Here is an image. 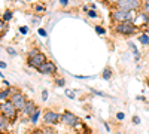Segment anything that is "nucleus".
Segmentation results:
<instances>
[{"mask_svg": "<svg viewBox=\"0 0 149 134\" xmlns=\"http://www.w3.org/2000/svg\"><path fill=\"white\" fill-rule=\"evenodd\" d=\"M116 5H118V9L127 10V12H131L133 9L139 8V2H137V0H119Z\"/></svg>", "mask_w": 149, "mask_h": 134, "instance_id": "2", "label": "nucleus"}, {"mask_svg": "<svg viewBox=\"0 0 149 134\" xmlns=\"http://www.w3.org/2000/svg\"><path fill=\"white\" fill-rule=\"evenodd\" d=\"M110 76H112L110 69H104V72H103V78H104V79H110Z\"/></svg>", "mask_w": 149, "mask_h": 134, "instance_id": "14", "label": "nucleus"}, {"mask_svg": "<svg viewBox=\"0 0 149 134\" xmlns=\"http://www.w3.org/2000/svg\"><path fill=\"white\" fill-rule=\"evenodd\" d=\"M61 121L66 124V125H70V127H74L78 125V118L74 116L72 112H64L63 116H61Z\"/></svg>", "mask_w": 149, "mask_h": 134, "instance_id": "7", "label": "nucleus"}, {"mask_svg": "<svg viewBox=\"0 0 149 134\" xmlns=\"http://www.w3.org/2000/svg\"><path fill=\"white\" fill-rule=\"evenodd\" d=\"M30 66H33V67H36V69H39V67H42L45 63H46V57L42 54V52H39V54H36L34 57H30Z\"/></svg>", "mask_w": 149, "mask_h": 134, "instance_id": "5", "label": "nucleus"}, {"mask_svg": "<svg viewBox=\"0 0 149 134\" xmlns=\"http://www.w3.org/2000/svg\"><path fill=\"white\" fill-rule=\"evenodd\" d=\"M26 115H33V113H36L37 110H36V106H34V103L33 101H27V104H26V107H24V110H22Z\"/></svg>", "mask_w": 149, "mask_h": 134, "instance_id": "10", "label": "nucleus"}, {"mask_svg": "<svg viewBox=\"0 0 149 134\" xmlns=\"http://www.w3.org/2000/svg\"><path fill=\"white\" fill-rule=\"evenodd\" d=\"M10 18H12V14H10V10H6V12H5V15H3V19H5V21H9Z\"/></svg>", "mask_w": 149, "mask_h": 134, "instance_id": "15", "label": "nucleus"}, {"mask_svg": "<svg viewBox=\"0 0 149 134\" xmlns=\"http://www.w3.org/2000/svg\"><path fill=\"white\" fill-rule=\"evenodd\" d=\"M139 40H140V43L148 45V43H149V34H142L140 37H139Z\"/></svg>", "mask_w": 149, "mask_h": 134, "instance_id": "12", "label": "nucleus"}, {"mask_svg": "<svg viewBox=\"0 0 149 134\" xmlns=\"http://www.w3.org/2000/svg\"><path fill=\"white\" fill-rule=\"evenodd\" d=\"M15 112H17V109L10 101H6V103L3 101L2 103V115H5L6 118H14Z\"/></svg>", "mask_w": 149, "mask_h": 134, "instance_id": "4", "label": "nucleus"}, {"mask_svg": "<svg viewBox=\"0 0 149 134\" xmlns=\"http://www.w3.org/2000/svg\"><path fill=\"white\" fill-rule=\"evenodd\" d=\"M116 31L121 34H131L134 31V26L133 22H121L116 26Z\"/></svg>", "mask_w": 149, "mask_h": 134, "instance_id": "6", "label": "nucleus"}, {"mask_svg": "<svg viewBox=\"0 0 149 134\" xmlns=\"http://www.w3.org/2000/svg\"><path fill=\"white\" fill-rule=\"evenodd\" d=\"M143 9H145L146 14H149V2H145L143 3Z\"/></svg>", "mask_w": 149, "mask_h": 134, "instance_id": "19", "label": "nucleus"}, {"mask_svg": "<svg viewBox=\"0 0 149 134\" xmlns=\"http://www.w3.org/2000/svg\"><path fill=\"white\" fill-rule=\"evenodd\" d=\"M21 33L26 34V33H27V27H22V28H21Z\"/></svg>", "mask_w": 149, "mask_h": 134, "instance_id": "28", "label": "nucleus"}, {"mask_svg": "<svg viewBox=\"0 0 149 134\" xmlns=\"http://www.w3.org/2000/svg\"><path fill=\"white\" fill-rule=\"evenodd\" d=\"M57 83H58V87H63V85H64V81H63V79H57Z\"/></svg>", "mask_w": 149, "mask_h": 134, "instance_id": "20", "label": "nucleus"}, {"mask_svg": "<svg viewBox=\"0 0 149 134\" xmlns=\"http://www.w3.org/2000/svg\"><path fill=\"white\" fill-rule=\"evenodd\" d=\"M60 3H61V5H67L69 2H67V0H60Z\"/></svg>", "mask_w": 149, "mask_h": 134, "instance_id": "30", "label": "nucleus"}, {"mask_svg": "<svg viewBox=\"0 0 149 134\" xmlns=\"http://www.w3.org/2000/svg\"><path fill=\"white\" fill-rule=\"evenodd\" d=\"M95 31H97V33H102V34L104 33V30H103L102 27H95Z\"/></svg>", "mask_w": 149, "mask_h": 134, "instance_id": "22", "label": "nucleus"}, {"mask_svg": "<svg viewBox=\"0 0 149 134\" xmlns=\"http://www.w3.org/2000/svg\"><path fill=\"white\" fill-rule=\"evenodd\" d=\"M60 119H61V116L58 113H55V112H46L45 116H43V121L46 124H55V122H58Z\"/></svg>", "mask_w": 149, "mask_h": 134, "instance_id": "9", "label": "nucleus"}, {"mask_svg": "<svg viewBox=\"0 0 149 134\" xmlns=\"http://www.w3.org/2000/svg\"><path fill=\"white\" fill-rule=\"evenodd\" d=\"M10 103L14 104L15 109H18V110H24V107H26V104H27L26 99H24V95H22V94H18V92L12 95Z\"/></svg>", "mask_w": 149, "mask_h": 134, "instance_id": "3", "label": "nucleus"}, {"mask_svg": "<svg viewBox=\"0 0 149 134\" xmlns=\"http://www.w3.org/2000/svg\"><path fill=\"white\" fill-rule=\"evenodd\" d=\"M39 115H40V112L37 110L36 113H33V115L30 116V119H31V122H33V124H36V122H37V119H39Z\"/></svg>", "mask_w": 149, "mask_h": 134, "instance_id": "13", "label": "nucleus"}, {"mask_svg": "<svg viewBox=\"0 0 149 134\" xmlns=\"http://www.w3.org/2000/svg\"><path fill=\"white\" fill-rule=\"evenodd\" d=\"M66 94L69 95V99H74V92L72 90H66Z\"/></svg>", "mask_w": 149, "mask_h": 134, "instance_id": "17", "label": "nucleus"}, {"mask_svg": "<svg viewBox=\"0 0 149 134\" xmlns=\"http://www.w3.org/2000/svg\"><path fill=\"white\" fill-rule=\"evenodd\" d=\"M8 95H9V91H8V90H6V91H2V94H0V99L5 101V99H6Z\"/></svg>", "mask_w": 149, "mask_h": 134, "instance_id": "16", "label": "nucleus"}, {"mask_svg": "<svg viewBox=\"0 0 149 134\" xmlns=\"http://www.w3.org/2000/svg\"><path fill=\"white\" fill-rule=\"evenodd\" d=\"M112 18H113L115 21H118L119 24L121 22H131V12H127V10H121V9H116L113 14H112Z\"/></svg>", "mask_w": 149, "mask_h": 134, "instance_id": "1", "label": "nucleus"}, {"mask_svg": "<svg viewBox=\"0 0 149 134\" xmlns=\"http://www.w3.org/2000/svg\"><path fill=\"white\" fill-rule=\"evenodd\" d=\"M37 70H39V73H42V75H51V73H55V72H57V67H55L54 63L46 61L42 67H39Z\"/></svg>", "mask_w": 149, "mask_h": 134, "instance_id": "8", "label": "nucleus"}, {"mask_svg": "<svg viewBox=\"0 0 149 134\" xmlns=\"http://www.w3.org/2000/svg\"><path fill=\"white\" fill-rule=\"evenodd\" d=\"M8 52H9L10 55H15V51H14V49H12V48H8Z\"/></svg>", "mask_w": 149, "mask_h": 134, "instance_id": "23", "label": "nucleus"}, {"mask_svg": "<svg viewBox=\"0 0 149 134\" xmlns=\"http://www.w3.org/2000/svg\"><path fill=\"white\" fill-rule=\"evenodd\" d=\"M0 67H2V69H6V64L2 61V63H0Z\"/></svg>", "mask_w": 149, "mask_h": 134, "instance_id": "31", "label": "nucleus"}, {"mask_svg": "<svg viewBox=\"0 0 149 134\" xmlns=\"http://www.w3.org/2000/svg\"><path fill=\"white\" fill-rule=\"evenodd\" d=\"M6 127H8V118L2 115V118H0V128H2V131H5Z\"/></svg>", "mask_w": 149, "mask_h": 134, "instance_id": "11", "label": "nucleus"}, {"mask_svg": "<svg viewBox=\"0 0 149 134\" xmlns=\"http://www.w3.org/2000/svg\"><path fill=\"white\" fill-rule=\"evenodd\" d=\"M36 54H39V51H36V49H33V51L30 52V57H34Z\"/></svg>", "mask_w": 149, "mask_h": 134, "instance_id": "24", "label": "nucleus"}, {"mask_svg": "<svg viewBox=\"0 0 149 134\" xmlns=\"http://www.w3.org/2000/svg\"><path fill=\"white\" fill-rule=\"evenodd\" d=\"M90 17H93V18H94V17H97V14H95L94 10H90Z\"/></svg>", "mask_w": 149, "mask_h": 134, "instance_id": "27", "label": "nucleus"}, {"mask_svg": "<svg viewBox=\"0 0 149 134\" xmlns=\"http://www.w3.org/2000/svg\"><path fill=\"white\" fill-rule=\"evenodd\" d=\"M133 122H134V124H139L140 121H139V118H137V116H134V118H133Z\"/></svg>", "mask_w": 149, "mask_h": 134, "instance_id": "25", "label": "nucleus"}, {"mask_svg": "<svg viewBox=\"0 0 149 134\" xmlns=\"http://www.w3.org/2000/svg\"><path fill=\"white\" fill-rule=\"evenodd\" d=\"M116 118H118V119H124V118H125V115H124L122 112H119V113L116 115Z\"/></svg>", "mask_w": 149, "mask_h": 134, "instance_id": "21", "label": "nucleus"}, {"mask_svg": "<svg viewBox=\"0 0 149 134\" xmlns=\"http://www.w3.org/2000/svg\"><path fill=\"white\" fill-rule=\"evenodd\" d=\"M42 95H43V97H42L43 100H46V99H48V97H46V95H48V92H46V91H43V94H42Z\"/></svg>", "mask_w": 149, "mask_h": 134, "instance_id": "29", "label": "nucleus"}, {"mask_svg": "<svg viewBox=\"0 0 149 134\" xmlns=\"http://www.w3.org/2000/svg\"><path fill=\"white\" fill-rule=\"evenodd\" d=\"M42 134H55V131H54V130H51V128H46V130H43V131H42Z\"/></svg>", "mask_w": 149, "mask_h": 134, "instance_id": "18", "label": "nucleus"}, {"mask_svg": "<svg viewBox=\"0 0 149 134\" xmlns=\"http://www.w3.org/2000/svg\"><path fill=\"white\" fill-rule=\"evenodd\" d=\"M39 34H42V36H46V31H45L43 28H39Z\"/></svg>", "mask_w": 149, "mask_h": 134, "instance_id": "26", "label": "nucleus"}]
</instances>
